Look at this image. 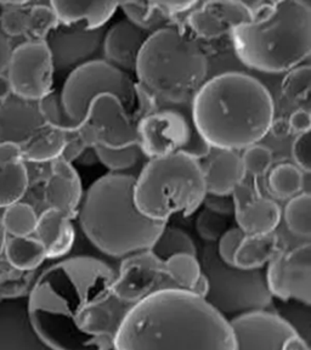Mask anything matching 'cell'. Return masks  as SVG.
Instances as JSON below:
<instances>
[{
  "instance_id": "cell-1",
  "label": "cell",
  "mask_w": 311,
  "mask_h": 350,
  "mask_svg": "<svg viewBox=\"0 0 311 350\" xmlns=\"http://www.w3.org/2000/svg\"><path fill=\"white\" fill-rule=\"evenodd\" d=\"M116 270L90 256L55 262L28 293L29 317L51 350H113L131 309L113 293Z\"/></svg>"
},
{
  "instance_id": "cell-2",
  "label": "cell",
  "mask_w": 311,
  "mask_h": 350,
  "mask_svg": "<svg viewBox=\"0 0 311 350\" xmlns=\"http://www.w3.org/2000/svg\"><path fill=\"white\" fill-rule=\"evenodd\" d=\"M113 350H235L226 317L187 291H161L131 306Z\"/></svg>"
},
{
  "instance_id": "cell-3",
  "label": "cell",
  "mask_w": 311,
  "mask_h": 350,
  "mask_svg": "<svg viewBox=\"0 0 311 350\" xmlns=\"http://www.w3.org/2000/svg\"><path fill=\"white\" fill-rule=\"evenodd\" d=\"M192 120L214 150L242 151L268 135L275 120L273 95L256 77L225 72L207 79L191 103Z\"/></svg>"
},
{
  "instance_id": "cell-4",
  "label": "cell",
  "mask_w": 311,
  "mask_h": 350,
  "mask_svg": "<svg viewBox=\"0 0 311 350\" xmlns=\"http://www.w3.org/2000/svg\"><path fill=\"white\" fill-rule=\"evenodd\" d=\"M135 181L133 175L109 173L83 195L77 215L83 234L109 257L151 250L167 225L140 213L134 200Z\"/></svg>"
},
{
  "instance_id": "cell-5",
  "label": "cell",
  "mask_w": 311,
  "mask_h": 350,
  "mask_svg": "<svg viewBox=\"0 0 311 350\" xmlns=\"http://www.w3.org/2000/svg\"><path fill=\"white\" fill-rule=\"evenodd\" d=\"M251 21L234 28L230 39L237 59L262 73H287L310 56L311 8L282 0L252 8Z\"/></svg>"
},
{
  "instance_id": "cell-6",
  "label": "cell",
  "mask_w": 311,
  "mask_h": 350,
  "mask_svg": "<svg viewBox=\"0 0 311 350\" xmlns=\"http://www.w3.org/2000/svg\"><path fill=\"white\" fill-rule=\"evenodd\" d=\"M137 84L161 106H191L207 82L209 62L196 39L179 27L152 33L137 57Z\"/></svg>"
},
{
  "instance_id": "cell-7",
  "label": "cell",
  "mask_w": 311,
  "mask_h": 350,
  "mask_svg": "<svg viewBox=\"0 0 311 350\" xmlns=\"http://www.w3.org/2000/svg\"><path fill=\"white\" fill-rule=\"evenodd\" d=\"M206 195L202 164L180 153L150 159L134 187L140 213L165 224L174 215L195 213Z\"/></svg>"
},
{
  "instance_id": "cell-8",
  "label": "cell",
  "mask_w": 311,
  "mask_h": 350,
  "mask_svg": "<svg viewBox=\"0 0 311 350\" xmlns=\"http://www.w3.org/2000/svg\"><path fill=\"white\" fill-rule=\"evenodd\" d=\"M200 262L209 284L204 299L228 320L248 312H271L273 297L262 269L242 270L225 264L215 243L203 247Z\"/></svg>"
},
{
  "instance_id": "cell-9",
  "label": "cell",
  "mask_w": 311,
  "mask_h": 350,
  "mask_svg": "<svg viewBox=\"0 0 311 350\" xmlns=\"http://www.w3.org/2000/svg\"><path fill=\"white\" fill-rule=\"evenodd\" d=\"M139 146L148 159L185 154L207 159L212 148L197 131L191 106H161L137 124Z\"/></svg>"
},
{
  "instance_id": "cell-10",
  "label": "cell",
  "mask_w": 311,
  "mask_h": 350,
  "mask_svg": "<svg viewBox=\"0 0 311 350\" xmlns=\"http://www.w3.org/2000/svg\"><path fill=\"white\" fill-rule=\"evenodd\" d=\"M104 94L118 98L128 113L135 111V82L105 60L87 61L72 70L60 93L61 104L67 117L81 126L92 101Z\"/></svg>"
},
{
  "instance_id": "cell-11",
  "label": "cell",
  "mask_w": 311,
  "mask_h": 350,
  "mask_svg": "<svg viewBox=\"0 0 311 350\" xmlns=\"http://www.w3.org/2000/svg\"><path fill=\"white\" fill-rule=\"evenodd\" d=\"M78 131L87 148L118 150L139 145L137 124L120 100L109 94L94 98Z\"/></svg>"
},
{
  "instance_id": "cell-12",
  "label": "cell",
  "mask_w": 311,
  "mask_h": 350,
  "mask_svg": "<svg viewBox=\"0 0 311 350\" xmlns=\"http://www.w3.org/2000/svg\"><path fill=\"white\" fill-rule=\"evenodd\" d=\"M268 288L280 301H295L303 306L311 304V243L288 248L284 243L265 271Z\"/></svg>"
},
{
  "instance_id": "cell-13",
  "label": "cell",
  "mask_w": 311,
  "mask_h": 350,
  "mask_svg": "<svg viewBox=\"0 0 311 350\" xmlns=\"http://www.w3.org/2000/svg\"><path fill=\"white\" fill-rule=\"evenodd\" d=\"M54 65L48 46L26 42L12 50L8 66L11 90L17 98L38 103L53 92Z\"/></svg>"
},
{
  "instance_id": "cell-14",
  "label": "cell",
  "mask_w": 311,
  "mask_h": 350,
  "mask_svg": "<svg viewBox=\"0 0 311 350\" xmlns=\"http://www.w3.org/2000/svg\"><path fill=\"white\" fill-rule=\"evenodd\" d=\"M172 288L176 287L167 273L164 260L151 250L123 258L113 284L116 297L131 306L161 291Z\"/></svg>"
},
{
  "instance_id": "cell-15",
  "label": "cell",
  "mask_w": 311,
  "mask_h": 350,
  "mask_svg": "<svg viewBox=\"0 0 311 350\" xmlns=\"http://www.w3.org/2000/svg\"><path fill=\"white\" fill-rule=\"evenodd\" d=\"M229 321L235 350H284L288 340L298 334L286 319L273 310L248 312Z\"/></svg>"
},
{
  "instance_id": "cell-16",
  "label": "cell",
  "mask_w": 311,
  "mask_h": 350,
  "mask_svg": "<svg viewBox=\"0 0 311 350\" xmlns=\"http://www.w3.org/2000/svg\"><path fill=\"white\" fill-rule=\"evenodd\" d=\"M253 18L252 6L243 1H201L187 15L186 23L193 36L203 40H215L230 36L232 29Z\"/></svg>"
},
{
  "instance_id": "cell-17",
  "label": "cell",
  "mask_w": 311,
  "mask_h": 350,
  "mask_svg": "<svg viewBox=\"0 0 311 350\" xmlns=\"http://www.w3.org/2000/svg\"><path fill=\"white\" fill-rule=\"evenodd\" d=\"M106 28L84 31L59 25L45 39L55 70L68 71L87 62L103 45Z\"/></svg>"
},
{
  "instance_id": "cell-18",
  "label": "cell",
  "mask_w": 311,
  "mask_h": 350,
  "mask_svg": "<svg viewBox=\"0 0 311 350\" xmlns=\"http://www.w3.org/2000/svg\"><path fill=\"white\" fill-rule=\"evenodd\" d=\"M0 350H51L33 327L28 295L0 298Z\"/></svg>"
},
{
  "instance_id": "cell-19",
  "label": "cell",
  "mask_w": 311,
  "mask_h": 350,
  "mask_svg": "<svg viewBox=\"0 0 311 350\" xmlns=\"http://www.w3.org/2000/svg\"><path fill=\"white\" fill-rule=\"evenodd\" d=\"M50 170L44 189L45 203L70 219L77 218L84 195L81 176L72 163L61 157L50 163Z\"/></svg>"
},
{
  "instance_id": "cell-20",
  "label": "cell",
  "mask_w": 311,
  "mask_h": 350,
  "mask_svg": "<svg viewBox=\"0 0 311 350\" xmlns=\"http://www.w3.org/2000/svg\"><path fill=\"white\" fill-rule=\"evenodd\" d=\"M150 36L128 20L117 22L105 33L101 45L105 61L126 73L135 72L137 57Z\"/></svg>"
},
{
  "instance_id": "cell-21",
  "label": "cell",
  "mask_w": 311,
  "mask_h": 350,
  "mask_svg": "<svg viewBox=\"0 0 311 350\" xmlns=\"http://www.w3.org/2000/svg\"><path fill=\"white\" fill-rule=\"evenodd\" d=\"M38 104L26 100L4 101L0 105V142L23 145L36 131L44 126Z\"/></svg>"
},
{
  "instance_id": "cell-22",
  "label": "cell",
  "mask_w": 311,
  "mask_h": 350,
  "mask_svg": "<svg viewBox=\"0 0 311 350\" xmlns=\"http://www.w3.org/2000/svg\"><path fill=\"white\" fill-rule=\"evenodd\" d=\"M50 8L64 26L96 31L113 17L120 3L116 1H50Z\"/></svg>"
},
{
  "instance_id": "cell-23",
  "label": "cell",
  "mask_w": 311,
  "mask_h": 350,
  "mask_svg": "<svg viewBox=\"0 0 311 350\" xmlns=\"http://www.w3.org/2000/svg\"><path fill=\"white\" fill-rule=\"evenodd\" d=\"M34 234L43 245L48 259L65 257L71 252L76 241L72 219L53 208L45 209L39 215Z\"/></svg>"
},
{
  "instance_id": "cell-24",
  "label": "cell",
  "mask_w": 311,
  "mask_h": 350,
  "mask_svg": "<svg viewBox=\"0 0 311 350\" xmlns=\"http://www.w3.org/2000/svg\"><path fill=\"white\" fill-rule=\"evenodd\" d=\"M218 152L202 165L207 193L231 195L237 185L245 181L246 172L241 154L229 150H217Z\"/></svg>"
},
{
  "instance_id": "cell-25",
  "label": "cell",
  "mask_w": 311,
  "mask_h": 350,
  "mask_svg": "<svg viewBox=\"0 0 311 350\" xmlns=\"http://www.w3.org/2000/svg\"><path fill=\"white\" fill-rule=\"evenodd\" d=\"M235 219L237 228L245 235H267L278 230L282 212L275 201L259 195L247 206L236 211Z\"/></svg>"
},
{
  "instance_id": "cell-26",
  "label": "cell",
  "mask_w": 311,
  "mask_h": 350,
  "mask_svg": "<svg viewBox=\"0 0 311 350\" xmlns=\"http://www.w3.org/2000/svg\"><path fill=\"white\" fill-rule=\"evenodd\" d=\"M282 246L276 231L267 235H245L234 257V267L242 270L262 269Z\"/></svg>"
},
{
  "instance_id": "cell-27",
  "label": "cell",
  "mask_w": 311,
  "mask_h": 350,
  "mask_svg": "<svg viewBox=\"0 0 311 350\" xmlns=\"http://www.w3.org/2000/svg\"><path fill=\"white\" fill-rule=\"evenodd\" d=\"M65 145V131L44 124L21 145L22 159L33 163H51L61 157Z\"/></svg>"
},
{
  "instance_id": "cell-28",
  "label": "cell",
  "mask_w": 311,
  "mask_h": 350,
  "mask_svg": "<svg viewBox=\"0 0 311 350\" xmlns=\"http://www.w3.org/2000/svg\"><path fill=\"white\" fill-rule=\"evenodd\" d=\"M120 8L128 21L148 34L163 28L178 27L176 21L164 9L163 1H126L120 3Z\"/></svg>"
},
{
  "instance_id": "cell-29",
  "label": "cell",
  "mask_w": 311,
  "mask_h": 350,
  "mask_svg": "<svg viewBox=\"0 0 311 350\" xmlns=\"http://www.w3.org/2000/svg\"><path fill=\"white\" fill-rule=\"evenodd\" d=\"M4 252L11 267L20 271H33L48 259L43 245L31 236L6 240Z\"/></svg>"
},
{
  "instance_id": "cell-30",
  "label": "cell",
  "mask_w": 311,
  "mask_h": 350,
  "mask_svg": "<svg viewBox=\"0 0 311 350\" xmlns=\"http://www.w3.org/2000/svg\"><path fill=\"white\" fill-rule=\"evenodd\" d=\"M269 191L279 200H290L304 189V173L292 163L273 167L268 179Z\"/></svg>"
},
{
  "instance_id": "cell-31",
  "label": "cell",
  "mask_w": 311,
  "mask_h": 350,
  "mask_svg": "<svg viewBox=\"0 0 311 350\" xmlns=\"http://www.w3.org/2000/svg\"><path fill=\"white\" fill-rule=\"evenodd\" d=\"M284 224L290 234L301 240L310 241L311 196L309 192H301L290 198L284 212Z\"/></svg>"
},
{
  "instance_id": "cell-32",
  "label": "cell",
  "mask_w": 311,
  "mask_h": 350,
  "mask_svg": "<svg viewBox=\"0 0 311 350\" xmlns=\"http://www.w3.org/2000/svg\"><path fill=\"white\" fill-rule=\"evenodd\" d=\"M165 270L178 290L192 292L197 281L202 276L201 262L192 254H175L164 260Z\"/></svg>"
},
{
  "instance_id": "cell-33",
  "label": "cell",
  "mask_w": 311,
  "mask_h": 350,
  "mask_svg": "<svg viewBox=\"0 0 311 350\" xmlns=\"http://www.w3.org/2000/svg\"><path fill=\"white\" fill-rule=\"evenodd\" d=\"M29 178L25 162L14 165H0V208L20 202L27 191Z\"/></svg>"
},
{
  "instance_id": "cell-34",
  "label": "cell",
  "mask_w": 311,
  "mask_h": 350,
  "mask_svg": "<svg viewBox=\"0 0 311 350\" xmlns=\"http://www.w3.org/2000/svg\"><path fill=\"white\" fill-rule=\"evenodd\" d=\"M151 251L162 260H167L168 258L181 253L197 257V247L191 236L182 229L167 225L153 243Z\"/></svg>"
},
{
  "instance_id": "cell-35",
  "label": "cell",
  "mask_w": 311,
  "mask_h": 350,
  "mask_svg": "<svg viewBox=\"0 0 311 350\" xmlns=\"http://www.w3.org/2000/svg\"><path fill=\"white\" fill-rule=\"evenodd\" d=\"M1 223L12 237H28L36 232L38 215L28 203L16 202L5 208Z\"/></svg>"
},
{
  "instance_id": "cell-36",
  "label": "cell",
  "mask_w": 311,
  "mask_h": 350,
  "mask_svg": "<svg viewBox=\"0 0 311 350\" xmlns=\"http://www.w3.org/2000/svg\"><path fill=\"white\" fill-rule=\"evenodd\" d=\"M59 25L60 22L50 5H34L28 10L27 29L25 36L28 42L44 43L49 33Z\"/></svg>"
},
{
  "instance_id": "cell-37",
  "label": "cell",
  "mask_w": 311,
  "mask_h": 350,
  "mask_svg": "<svg viewBox=\"0 0 311 350\" xmlns=\"http://www.w3.org/2000/svg\"><path fill=\"white\" fill-rule=\"evenodd\" d=\"M310 75L309 65H301L287 72L281 83V92L295 104L308 103L310 98Z\"/></svg>"
},
{
  "instance_id": "cell-38",
  "label": "cell",
  "mask_w": 311,
  "mask_h": 350,
  "mask_svg": "<svg viewBox=\"0 0 311 350\" xmlns=\"http://www.w3.org/2000/svg\"><path fill=\"white\" fill-rule=\"evenodd\" d=\"M37 104H38L39 112L43 117L44 123L46 126H53L55 129H59L65 133L77 131L81 126L66 115L61 104L60 93L53 90Z\"/></svg>"
},
{
  "instance_id": "cell-39",
  "label": "cell",
  "mask_w": 311,
  "mask_h": 350,
  "mask_svg": "<svg viewBox=\"0 0 311 350\" xmlns=\"http://www.w3.org/2000/svg\"><path fill=\"white\" fill-rule=\"evenodd\" d=\"M94 150L98 156V162L109 168L111 173H120L123 170H131L134 165H137L139 157L142 153L139 145H131L118 150L95 146Z\"/></svg>"
},
{
  "instance_id": "cell-40",
  "label": "cell",
  "mask_w": 311,
  "mask_h": 350,
  "mask_svg": "<svg viewBox=\"0 0 311 350\" xmlns=\"http://www.w3.org/2000/svg\"><path fill=\"white\" fill-rule=\"evenodd\" d=\"M241 156L243 168L246 174L252 175L254 178H262L268 173L273 162V151L270 148L256 144L252 145Z\"/></svg>"
},
{
  "instance_id": "cell-41",
  "label": "cell",
  "mask_w": 311,
  "mask_h": 350,
  "mask_svg": "<svg viewBox=\"0 0 311 350\" xmlns=\"http://www.w3.org/2000/svg\"><path fill=\"white\" fill-rule=\"evenodd\" d=\"M195 225L197 234L202 240L207 241L208 243H215L228 230V218L213 213L204 208L202 212L197 215Z\"/></svg>"
},
{
  "instance_id": "cell-42",
  "label": "cell",
  "mask_w": 311,
  "mask_h": 350,
  "mask_svg": "<svg viewBox=\"0 0 311 350\" xmlns=\"http://www.w3.org/2000/svg\"><path fill=\"white\" fill-rule=\"evenodd\" d=\"M243 237L245 234L242 232L240 228H232V229L226 230L223 236L219 239L218 243H215L219 258L225 264L234 267V257Z\"/></svg>"
},
{
  "instance_id": "cell-43",
  "label": "cell",
  "mask_w": 311,
  "mask_h": 350,
  "mask_svg": "<svg viewBox=\"0 0 311 350\" xmlns=\"http://www.w3.org/2000/svg\"><path fill=\"white\" fill-rule=\"evenodd\" d=\"M310 146L311 137L309 131L297 135L290 148V154L295 161V167H298L306 174H309L311 170Z\"/></svg>"
},
{
  "instance_id": "cell-44",
  "label": "cell",
  "mask_w": 311,
  "mask_h": 350,
  "mask_svg": "<svg viewBox=\"0 0 311 350\" xmlns=\"http://www.w3.org/2000/svg\"><path fill=\"white\" fill-rule=\"evenodd\" d=\"M28 11L22 10L20 8L8 9L5 15L1 20L3 31L11 37H17L26 33L27 29Z\"/></svg>"
},
{
  "instance_id": "cell-45",
  "label": "cell",
  "mask_w": 311,
  "mask_h": 350,
  "mask_svg": "<svg viewBox=\"0 0 311 350\" xmlns=\"http://www.w3.org/2000/svg\"><path fill=\"white\" fill-rule=\"evenodd\" d=\"M202 204L208 211L225 218H229L235 214V204L231 195L207 193L204 196Z\"/></svg>"
},
{
  "instance_id": "cell-46",
  "label": "cell",
  "mask_w": 311,
  "mask_h": 350,
  "mask_svg": "<svg viewBox=\"0 0 311 350\" xmlns=\"http://www.w3.org/2000/svg\"><path fill=\"white\" fill-rule=\"evenodd\" d=\"M87 148L85 142H83L82 137L78 129L75 131L66 133V145L64 152L61 154V159H65L67 162H75L77 159L82 154Z\"/></svg>"
},
{
  "instance_id": "cell-47",
  "label": "cell",
  "mask_w": 311,
  "mask_h": 350,
  "mask_svg": "<svg viewBox=\"0 0 311 350\" xmlns=\"http://www.w3.org/2000/svg\"><path fill=\"white\" fill-rule=\"evenodd\" d=\"M287 124L290 128V133H295L297 135L309 133L311 126V115L309 109L303 107L295 109V112L290 113Z\"/></svg>"
},
{
  "instance_id": "cell-48",
  "label": "cell",
  "mask_w": 311,
  "mask_h": 350,
  "mask_svg": "<svg viewBox=\"0 0 311 350\" xmlns=\"http://www.w3.org/2000/svg\"><path fill=\"white\" fill-rule=\"evenodd\" d=\"M22 150L20 145L14 142H0V165H14L21 163Z\"/></svg>"
},
{
  "instance_id": "cell-49",
  "label": "cell",
  "mask_w": 311,
  "mask_h": 350,
  "mask_svg": "<svg viewBox=\"0 0 311 350\" xmlns=\"http://www.w3.org/2000/svg\"><path fill=\"white\" fill-rule=\"evenodd\" d=\"M11 54H12V49H11L10 42L3 34H0V75L1 72L8 70Z\"/></svg>"
},
{
  "instance_id": "cell-50",
  "label": "cell",
  "mask_w": 311,
  "mask_h": 350,
  "mask_svg": "<svg viewBox=\"0 0 311 350\" xmlns=\"http://www.w3.org/2000/svg\"><path fill=\"white\" fill-rule=\"evenodd\" d=\"M77 162L79 164H82V165H85V167H92V165H95V164L98 163V156H96V152H95L94 148H87V150L77 159Z\"/></svg>"
},
{
  "instance_id": "cell-51",
  "label": "cell",
  "mask_w": 311,
  "mask_h": 350,
  "mask_svg": "<svg viewBox=\"0 0 311 350\" xmlns=\"http://www.w3.org/2000/svg\"><path fill=\"white\" fill-rule=\"evenodd\" d=\"M11 94H12V90H11L9 78H8V76H4V75H0V101L1 103L6 101Z\"/></svg>"
},
{
  "instance_id": "cell-52",
  "label": "cell",
  "mask_w": 311,
  "mask_h": 350,
  "mask_svg": "<svg viewBox=\"0 0 311 350\" xmlns=\"http://www.w3.org/2000/svg\"><path fill=\"white\" fill-rule=\"evenodd\" d=\"M208 290H209V284H208L207 278L204 276V273H202V276L197 281L196 286L193 287L191 293L204 298L207 295Z\"/></svg>"
},
{
  "instance_id": "cell-53",
  "label": "cell",
  "mask_w": 311,
  "mask_h": 350,
  "mask_svg": "<svg viewBox=\"0 0 311 350\" xmlns=\"http://www.w3.org/2000/svg\"><path fill=\"white\" fill-rule=\"evenodd\" d=\"M270 131L273 133L275 137H286L288 133H290V128H288V124H287V122H284L281 124V122L280 123H275V120H273V126H271V129Z\"/></svg>"
},
{
  "instance_id": "cell-54",
  "label": "cell",
  "mask_w": 311,
  "mask_h": 350,
  "mask_svg": "<svg viewBox=\"0 0 311 350\" xmlns=\"http://www.w3.org/2000/svg\"><path fill=\"white\" fill-rule=\"evenodd\" d=\"M6 232L3 223H1V217H0V256L4 253V248H5L6 243Z\"/></svg>"
},
{
  "instance_id": "cell-55",
  "label": "cell",
  "mask_w": 311,
  "mask_h": 350,
  "mask_svg": "<svg viewBox=\"0 0 311 350\" xmlns=\"http://www.w3.org/2000/svg\"><path fill=\"white\" fill-rule=\"evenodd\" d=\"M6 10H8V8H6L5 3L0 1V21L3 20V17L5 15Z\"/></svg>"
}]
</instances>
